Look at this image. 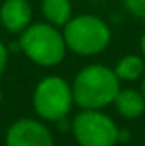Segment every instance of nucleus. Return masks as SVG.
<instances>
[{
    "label": "nucleus",
    "instance_id": "f257e3e1",
    "mask_svg": "<svg viewBox=\"0 0 145 146\" xmlns=\"http://www.w3.org/2000/svg\"><path fill=\"white\" fill-rule=\"evenodd\" d=\"M119 78L104 65H89L77 73L72 83L73 104L82 109H103L114 102Z\"/></svg>",
    "mask_w": 145,
    "mask_h": 146
},
{
    "label": "nucleus",
    "instance_id": "f03ea898",
    "mask_svg": "<svg viewBox=\"0 0 145 146\" xmlns=\"http://www.w3.org/2000/svg\"><path fill=\"white\" fill-rule=\"evenodd\" d=\"M19 48L22 53L39 66L60 65L67 54V42L63 33L56 31L53 24H29L19 39Z\"/></svg>",
    "mask_w": 145,
    "mask_h": 146
},
{
    "label": "nucleus",
    "instance_id": "7ed1b4c3",
    "mask_svg": "<svg viewBox=\"0 0 145 146\" xmlns=\"http://www.w3.org/2000/svg\"><path fill=\"white\" fill-rule=\"evenodd\" d=\"M63 37L70 51L82 56H94L108 48L111 31L103 19L84 14L72 17L63 26Z\"/></svg>",
    "mask_w": 145,
    "mask_h": 146
},
{
    "label": "nucleus",
    "instance_id": "20e7f679",
    "mask_svg": "<svg viewBox=\"0 0 145 146\" xmlns=\"http://www.w3.org/2000/svg\"><path fill=\"white\" fill-rule=\"evenodd\" d=\"M72 104V85H68L62 76H46L34 88L33 106L36 114L44 121L56 122L67 117Z\"/></svg>",
    "mask_w": 145,
    "mask_h": 146
},
{
    "label": "nucleus",
    "instance_id": "39448f33",
    "mask_svg": "<svg viewBox=\"0 0 145 146\" xmlns=\"http://www.w3.org/2000/svg\"><path fill=\"white\" fill-rule=\"evenodd\" d=\"M72 133L80 146H114L119 129L99 109H84L72 121Z\"/></svg>",
    "mask_w": 145,
    "mask_h": 146
},
{
    "label": "nucleus",
    "instance_id": "423d86ee",
    "mask_svg": "<svg viewBox=\"0 0 145 146\" xmlns=\"http://www.w3.org/2000/svg\"><path fill=\"white\" fill-rule=\"evenodd\" d=\"M5 146H53V134L41 121L19 119L7 129Z\"/></svg>",
    "mask_w": 145,
    "mask_h": 146
},
{
    "label": "nucleus",
    "instance_id": "0eeeda50",
    "mask_svg": "<svg viewBox=\"0 0 145 146\" xmlns=\"http://www.w3.org/2000/svg\"><path fill=\"white\" fill-rule=\"evenodd\" d=\"M31 5L28 0H5L0 5V22L10 33H22L31 24Z\"/></svg>",
    "mask_w": 145,
    "mask_h": 146
},
{
    "label": "nucleus",
    "instance_id": "6e6552de",
    "mask_svg": "<svg viewBox=\"0 0 145 146\" xmlns=\"http://www.w3.org/2000/svg\"><path fill=\"white\" fill-rule=\"evenodd\" d=\"M116 110L125 119H138L145 112V97L142 92H137L133 88H119V92L114 97Z\"/></svg>",
    "mask_w": 145,
    "mask_h": 146
},
{
    "label": "nucleus",
    "instance_id": "1a4fd4ad",
    "mask_svg": "<svg viewBox=\"0 0 145 146\" xmlns=\"http://www.w3.org/2000/svg\"><path fill=\"white\" fill-rule=\"evenodd\" d=\"M41 9L46 21L53 26H65L72 19L70 0H43Z\"/></svg>",
    "mask_w": 145,
    "mask_h": 146
},
{
    "label": "nucleus",
    "instance_id": "9d476101",
    "mask_svg": "<svg viewBox=\"0 0 145 146\" xmlns=\"http://www.w3.org/2000/svg\"><path fill=\"white\" fill-rule=\"evenodd\" d=\"M144 68H145V65H144L142 56H138V54H126V56H123L116 63L114 73L119 78V82L121 80L123 82H133V80L142 76Z\"/></svg>",
    "mask_w": 145,
    "mask_h": 146
},
{
    "label": "nucleus",
    "instance_id": "9b49d317",
    "mask_svg": "<svg viewBox=\"0 0 145 146\" xmlns=\"http://www.w3.org/2000/svg\"><path fill=\"white\" fill-rule=\"evenodd\" d=\"M123 3L133 15L145 19V0H123Z\"/></svg>",
    "mask_w": 145,
    "mask_h": 146
},
{
    "label": "nucleus",
    "instance_id": "f8f14e48",
    "mask_svg": "<svg viewBox=\"0 0 145 146\" xmlns=\"http://www.w3.org/2000/svg\"><path fill=\"white\" fill-rule=\"evenodd\" d=\"M7 58H9V53H7V48L0 42V75L5 70V65H7Z\"/></svg>",
    "mask_w": 145,
    "mask_h": 146
},
{
    "label": "nucleus",
    "instance_id": "ddd939ff",
    "mask_svg": "<svg viewBox=\"0 0 145 146\" xmlns=\"http://www.w3.org/2000/svg\"><path fill=\"white\" fill-rule=\"evenodd\" d=\"M140 49H142V54H144V58H145V33H144V36H142V39H140Z\"/></svg>",
    "mask_w": 145,
    "mask_h": 146
},
{
    "label": "nucleus",
    "instance_id": "4468645a",
    "mask_svg": "<svg viewBox=\"0 0 145 146\" xmlns=\"http://www.w3.org/2000/svg\"><path fill=\"white\" fill-rule=\"evenodd\" d=\"M142 94H144V97H145V78H144V82H142Z\"/></svg>",
    "mask_w": 145,
    "mask_h": 146
},
{
    "label": "nucleus",
    "instance_id": "2eb2a0df",
    "mask_svg": "<svg viewBox=\"0 0 145 146\" xmlns=\"http://www.w3.org/2000/svg\"><path fill=\"white\" fill-rule=\"evenodd\" d=\"M0 104H2V92H0Z\"/></svg>",
    "mask_w": 145,
    "mask_h": 146
}]
</instances>
